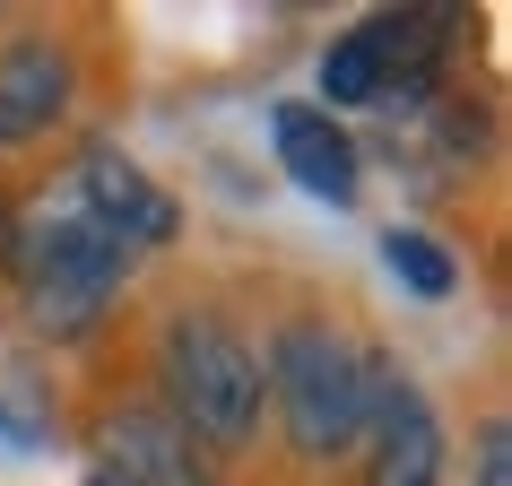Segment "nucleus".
Instances as JSON below:
<instances>
[{
    "label": "nucleus",
    "mask_w": 512,
    "mask_h": 486,
    "mask_svg": "<svg viewBox=\"0 0 512 486\" xmlns=\"http://www.w3.org/2000/svg\"><path fill=\"white\" fill-rule=\"evenodd\" d=\"M261 408L296 469H348L374 417V339H356L339 313H278L261 330Z\"/></svg>",
    "instance_id": "1"
},
{
    "label": "nucleus",
    "mask_w": 512,
    "mask_h": 486,
    "mask_svg": "<svg viewBox=\"0 0 512 486\" xmlns=\"http://www.w3.org/2000/svg\"><path fill=\"white\" fill-rule=\"evenodd\" d=\"M148 400L226 469L261 443V339L217 296H174L148 330Z\"/></svg>",
    "instance_id": "2"
},
{
    "label": "nucleus",
    "mask_w": 512,
    "mask_h": 486,
    "mask_svg": "<svg viewBox=\"0 0 512 486\" xmlns=\"http://www.w3.org/2000/svg\"><path fill=\"white\" fill-rule=\"evenodd\" d=\"M131 270L139 261L113 235H96L70 200H35V209H18V243H9L0 278H9V296H18V313L44 348H87L113 322Z\"/></svg>",
    "instance_id": "3"
},
{
    "label": "nucleus",
    "mask_w": 512,
    "mask_h": 486,
    "mask_svg": "<svg viewBox=\"0 0 512 486\" xmlns=\"http://www.w3.org/2000/svg\"><path fill=\"white\" fill-rule=\"evenodd\" d=\"M460 9L443 0H408V9H365L348 35H330L322 53V113H426L443 105V79H452L460 53Z\"/></svg>",
    "instance_id": "4"
},
{
    "label": "nucleus",
    "mask_w": 512,
    "mask_h": 486,
    "mask_svg": "<svg viewBox=\"0 0 512 486\" xmlns=\"http://www.w3.org/2000/svg\"><path fill=\"white\" fill-rule=\"evenodd\" d=\"M452 478V434L443 408L391 348H374V417L356 443V486H443Z\"/></svg>",
    "instance_id": "5"
},
{
    "label": "nucleus",
    "mask_w": 512,
    "mask_h": 486,
    "mask_svg": "<svg viewBox=\"0 0 512 486\" xmlns=\"http://www.w3.org/2000/svg\"><path fill=\"white\" fill-rule=\"evenodd\" d=\"M61 200H70L96 235H113L131 261L183 243V200H174L131 148H113V139H79V148H70V191H61Z\"/></svg>",
    "instance_id": "6"
},
{
    "label": "nucleus",
    "mask_w": 512,
    "mask_h": 486,
    "mask_svg": "<svg viewBox=\"0 0 512 486\" xmlns=\"http://www.w3.org/2000/svg\"><path fill=\"white\" fill-rule=\"evenodd\" d=\"M87 96V70H79V44L53 27H18L0 35V157L9 148H35L53 139Z\"/></svg>",
    "instance_id": "7"
},
{
    "label": "nucleus",
    "mask_w": 512,
    "mask_h": 486,
    "mask_svg": "<svg viewBox=\"0 0 512 486\" xmlns=\"http://www.w3.org/2000/svg\"><path fill=\"white\" fill-rule=\"evenodd\" d=\"M87 469H113L122 486H217V460L165 417L148 391H122L87 417Z\"/></svg>",
    "instance_id": "8"
},
{
    "label": "nucleus",
    "mask_w": 512,
    "mask_h": 486,
    "mask_svg": "<svg viewBox=\"0 0 512 486\" xmlns=\"http://www.w3.org/2000/svg\"><path fill=\"white\" fill-rule=\"evenodd\" d=\"M270 148H278V174L322 200V209H356L365 200V148L339 113H322L313 96H278L270 105Z\"/></svg>",
    "instance_id": "9"
},
{
    "label": "nucleus",
    "mask_w": 512,
    "mask_h": 486,
    "mask_svg": "<svg viewBox=\"0 0 512 486\" xmlns=\"http://www.w3.org/2000/svg\"><path fill=\"white\" fill-rule=\"evenodd\" d=\"M382 270L400 278L417 304H452V296H460V261H452V243L426 235V226H382Z\"/></svg>",
    "instance_id": "10"
},
{
    "label": "nucleus",
    "mask_w": 512,
    "mask_h": 486,
    "mask_svg": "<svg viewBox=\"0 0 512 486\" xmlns=\"http://www.w3.org/2000/svg\"><path fill=\"white\" fill-rule=\"evenodd\" d=\"M0 443H18V452L53 443V408H35L27 382H9V391H0Z\"/></svg>",
    "instance_id": "11"
},
{
    "label": "nucleus",
    "mask_w": 512,
    "mask_h": 486,
    "mask_svg": "<svg viewBox=\"0 0 512 486\" xmlns=\"http://www.w3.org/2000/svg\"><path fill=\"white\" fill-rule=\"evenodd\" d=\"M469 486H512V426H504V408H486V417H478V460H469Z\"/></svg>",
    "instance_id": "12"
},
{
    "label": "nucleus",
    "mask_w": 512,
    "mask_h": 486,
    "mask_svg": "<svg viewBox=\"0 0 512 486\" xmlns=\"http://www.w3.org/2000/svg\"><path fill=\"white\" fill-rule=\"evenodd\" d=\"M9 243H18V200H0V270H9Z\"/></svg>",
    "instance_id": "13"
},
{
    "label": "nucleus",
    "mask_w": 512,
    "mask_h": 486,
    "mask_svg": "<svg viewBox=\"0 0 512 486\" xmlns=\"http://www.w3.org/2000/svg\"><path fill=\"white\" fill-rule=\"evenodd\" d=\"M79 486H122V478H113V469H87V478Z\"/></svg>",
    "instance_id": "14"
}]
</instances>
